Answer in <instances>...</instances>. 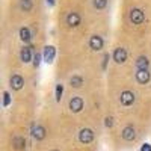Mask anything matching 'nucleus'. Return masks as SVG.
<instances>
[{
  "mask_svg": "<svg viewBox=\"0 0 151 151\" xmlns=\"http://www.w3.org/2000/svg\"><path fill=\"white\" fill-rule=\"evenodd\" d=\"M56 58V48L53 45H45L44 47V52H42V59L45 64H53V60Z\"/></svg>",
  "mask_w": 151,
  "mask_h": 151,
  "instance_id": "f257e3e1",
  "label": "nucleus"
},
{
  "mask_svg": "<svg viewBox=\"0 0 151 151\" xmlns=\"http://www.w3.org/2000/svg\"><path fill=\"white\" fill-rule=\"evenodd\" d=\"M145 20V15H144V12L141 9H137V8H133L130 11V21L133 24H142Z\"/></svg>",
  "mask_w": 151,
  "mask_h": 151,
  "instance_id": "f03ea898",
  "label": "nucleus"
},
{
  "mask_svg": "<svg viewBox=\"0 0 151 151\" xmlns=\"http://www.w3.org/2000/svg\"><path fill=\"white\" fill-rule=\"evenodd\" d=\"M112 58H113V60H115L116 64H124V62L127 60V50L122 48V47H118V48H115Z\"/></svg>",
  "mask_w": 151,
  "mask_h": 151,
  "instance_id": "7ed1b4c3",
  "label": "nucleus"
},
{
  "mask_svg": "<svg viewBox=\"0 0 151 151\" xmlns=\"http://www.w3.org/2000/svg\"><path fill=\"white\" fill-rule=\"evenodd\" d=\"M79 141L82 144H89L94 141V132L91 129H82L79 133Z\"/></svg>",
  "mask_w": 151,
  "mask_h": 151,
  "instance_id": "20e7f679",
  "label": "nucleus"
},
{
  "mask_svg": "<svg viewBox=\"0 0 151 151\" xmlns=\"http://www.w3.org/2000/svg\"><path fill=\"white\" fill-rule=\"evenodd\" d=\"M136 80L141 85H147L151 80V73L150 70H136Z\"/></svg>",
  "mask_w": 151,
  "mask_h": 151,
  "instance_id": "39448f33",
  "label": "nucleus"
},
{
  "mask_svg": "<svg viewBox=\"0 0 151 151\" xmlns=\"http://www.w3.org/2000/svg\"><path fill=\"white\" fill-rule=\"evenodd\" d=\"M23 85H24V79L21 77L20 74H14V76L11 77V80H9V86H11L14 91H20L21 88H23Z\"/></svg>",
  "mask_w": 151,
  "mask_h": 151,
  "instance_id": "423d86ee",
  "label": "nucleus"
},
{
  "mask_svg": "<svg viewBox=\"0 0 151 151\" xmlns=\"http://www.w3.org/2000/svg\"><path fill=\"white\" fill-rule=\"evenodd\" d=\"M121 136H122V139L124 141H134V137H136V130H134V127L133 125H125V127L122 129V133H121Z\"/></svg>",
  "mask_w": 151,
  "mask_h": 151,
  "instance_id": "0eeeda50",
  "label": "nucleus"
},
{
  "mask_svg": "<svg viewBox=\"0 0 151 151\" xmlns=\"http://www.w3.org/2000/svg\"><path fill=\"white\" fill-rule=\"evenodd\" d=\"M103 38L101 36H98V35H92L89 38V47L94 50V52H98V50H101L103 48Z\"/></svg>",
  "mask_w": 151,
  "mask_h": 151,
  "instance_id": "6e6552de",
  "label": "nucleus"
},
{
  "mask_svg": "<svg viewBox=\"0 0 151 151\" xmlns=\"http://www.w3.org/2000/svg\"><path fill=\"white\" fill-rule=\"evenodd\" d=\"M68 106H70L71 112H74V113H77V112H80V110L83 109V100H82L80 97H73V98L70 100V103H68Z\"/></svg>",
  "mask_w": 151,
  "mask_h": 151,
  "instance_id": "1a4fd4ad",
  "label": "nucleus"
},
{
  "mask_svg": "<svg viewBox=\"0 0 151 151\" xmlns=\"http://www.w3.org/2000/svg\"><path fill=\"white\" fill-rule=\"evenodd\" d=\"M32 136L35 137L36 141H42L45 137V129L42 125L36 124V125H32Z\"/></svg>",
  "mask_w": 151,
  "mask_h": 151,
  "instance_id": "9d476101",
  "label": "nucleus"
},
{
  "mask_svg": "<svg viewBox=\"0 0 151 151\" xmlns=\"http://www.w3.org/2000/svg\"><path fill=\"white\" fill-rule=\"evenodd\" d=\"M134 101V94L132 91H122L121 92V104L122 106H130Z\"/></svg>",
  "mask_w": 151,
  "mask_h": 151,
  "instance_id": "9b49d317",
  "label": "nucleus"
},
{
  "mask_svg": "<svg viewBox=\"0 0 151 151\" xmlns=\"http://www.w3.org/2000/svg\"><path fill=\"white\" fill-rule=\"evenodd\" d=\"M80 21H82V18H80V15L77 14V12H70V14L67 15V24L71 26V27H77L80 24Z\"/></svg>",
  "mask_w": 151,
  "mask_h": 151,
  "instance_id": "f8f14e48",
  "label": "nucleus"
},
{
  "mask_svg": "<svg viewBox=\"0 0 151 151\" xmlns=\"http://www.w3.org/2000/svg\"><path fill=\"white\" fill-rule=\"evenodd\" d=\"M20 59H21V62H24V64H29L30 60H33L30 47H23V48H21V52H20Z\"/></svg>",
  "mask_w": 151,
  "mask_h": 151,
  "instance_id": "ddd939ff",
  "label": "nucleus"
},
{
  "mask_svg": "<svg viewBox=\"0 0 151 151\" xmlns=\"http://www.w3.org/2000/svg\"><path fill=\"white\" fill-rule=\"evenodd\" d=\"M20 40L24 42V44H29L32 41V33L27 27H21L20 29Z\"/></svg>",
  "mask_w": 151,
  "mask_h": 151,
  "instance_id": "4468645a",
  "label": "nucleus"
},
{
  "mask_svg": "<svg viewBox=\"0 0 151 151\" xmlns=\"http://www.w3.org/2000/svg\"><path fill=\"white\" fill-rule=\"evenodd\" d=\"M150 67V60L147 56H139L136 60V70H148Z\"/></svg>",
  "mask_w": 151,
  "mask_h": 151,
  "instance_id": "2eb2a0df",
  "label": "nucleus"
},
{
  "mask_svg": "<svg viewBox=\"0 0 151 151\" xmlns=\"http://www.w3.org/2000/svg\"><path fill=\"white\" fill-rule=\"evenodd\" d=\"M70 85H71V88H80L83 85V79L80 76H73L70 79Z\"/></svg>",
  "mask_w": 151,
  "mask_h": 151,
  "instance_id": "dca6fc26",
  "label": "nucleus"
},
{
  "mask_svg": "<svg viewBox=\"0 0 151 151\" xmlns=\"http://www.w3.org/2000/svg\"><path fill=\"white\" fill-rule=\"evenodd\" d=\"M62 95H64V85L58 83V85H56V91H55V97H56V101H58V103L62 100Z\"/></svg>",
  "mask_w": 151,
  "mask_h": 151,
  "instance_id": "f3484780",
  "label": "nucleus"
},
{
  "mask_svg": "<svg viewBox=\"0 0 151 151\" xmlns=\"http://www.w3.org/2000/svg\"><path fill=\"white\" fill-rule=\"evenodd\" d=\"M20 8L24 12H29L32 9V0H20Z\"/></svg>",
  "mask_w": 151,
  "mask_h": 151,
  "instance_id": "a211bd4d",
  "label": "nucleus"
},
{
  "mask_svg": "<svg viewBox=\"0 0 151 151\" xmlns=\"http://www.w3.org/2000/svg\"><path fill=\"white\" fill-rule=\"evenodd\" d=\"M94 8L95 9H104L107 6V0H94Z\"/></svg>",
  "mask_w": 151,
  "mask_h": 151,
  "instance_id": "6ab92c4d",
  "label": "nucleus"
},
{
  "mask_svg": "<svg viewBox=\"0 0 151 151\" xmlns=\"http://www.w3.org/2000/svg\"><path fill=\"white\" fill-rule=\"evenodd\" d=\"M41 60H44V59H42V55H41V53H35V55H33V67L38 68V67L41 65Z\"/></svg>",
  "mask_w": 151,
  "mask_h": 151,
  "instance_id": "aec40b11",
  "label": "nucleus"
},
{
  "mask_svg": "<svg viewBox=\"0 0 151 151\" xmlns=\"http://www.w3.org/2000/svg\"><path fill=\"white\" fill-rule=\"evenodd\" d=\"M24 144H26V141H24V137H15V139H14V145H15V148L17 150H20V148H23V145Z\"/></svg>",
  "mask_w": 151,
  "mask_h": 151,
  "instance_id": "412c9836",
  "label": "nucleus"
},
{
  "mask_svg": "<svg viewBox=\"0 0 151 151\" xmlns=\"http://www.w3.org/2000/svg\"><path fill=\"white\" fill-rule=\"evenodd\" d=\"M9 104H11V95L8 91H5L3 92V107H8Z\"/></svg>",
  "mask_w": 151,
  "mask_h": 151,
  "instance_id": "4be33fe9",
  "label": "nucleus"
},
{
  "mask_svg": "<svg viewBox=\"0 0 151 151\" xmlns=\"http://www.w3.org/2000/svg\"><path fill=\"white\" fill-rule=\"evenodd\" d=\"M109 59H110V56H109V53H106V55L103 56V65H101L103 71H106V70H107V62H109Z\"/></svg>",
  "mask_w": 151,
  "mask_h": 151,
  "instance_id": "5701e85b",
  "label": "nucleus"
},
{
  "mask_svg": "<svg viewBox=\"0 0 151 151\" xmlns=\"http://www.w3.org/2000/svg\"><path fill=\"white\" fill-rule=\"evenodd\" d=\"M104 125H106V127H112V125H113V118H112V116H106Z\"/></svg>",
  "mask_w": 151,
  "mask_h": 151,
  "instance_id": "b1692460",
  "label": "nucleus"
},
{
  "mask_svg": "<svg viewBox=\"0 0 151 151\" xmlns=\"http://www.w3.org/2000/svg\"><path fill=\"white\" fill-rule=\"evenodd\" d=\"M139 151H151V144H144Z\"/></svg>",
  "mask_w": 151,
  "mask_h": 151,
  "instance_id": "393cba45",
  "label": "nucleus"
},
{
  "mask_svg": "<svg viewBox=\"0 0 151 151\" xmlns=\"http://www.w3.org/2000/svg\"><path fill=\"white\" fill-rule=\"evenodd\" d=\"M45 2H47V5H48L50 8H53V6L56 5V0H45Z\"/></svg>",
  "mask_w": 151,
  "mask_h": 151,
  "instance_id": "a878e982",
  "label": "nucleus"
},
{
  "mask_svg": "<svg viewBox=\"0 0 151 151\" xmlns=\"http://www.w3.org/2000/svg\"><path fill=\"white\" fill-rule=\"evenodd\" d=\"M53 151H58V150H53Z\"/></svg>",
  "mask_w": 151,
  "mask_h": 151,
  "instance_id": "bb28decb",
  "label": "nucleus"
}]
</instances>
